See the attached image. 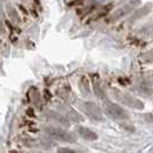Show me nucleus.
<instances>
[{"instance_id": "nucleus-13", "label": "nucleus", "mask_w": 153, "mask_h": 153, "mask_svg": "<svg viewBox=\"0 0 153 153\" xmlns=\"http://www.w3.org/2000/svg\"><path fill=\"white\" fill-rule=\"evenodd\" d=\"M151 5H149L147 6V8H140L139 10H138V13L137 14H135V16H134V19H139V17H142V16L144 15V14H146V13H149L150 12V9H151V7H150Z\"/></svg>"}, {"instance_id": "nucleus-5", "label": "nucleus", "mask_w": 153, "mask_h": 153, "mask_svg": "<svg viewBox=\"0 0 153 153\" xmlns=\"http://www.w3.org/2000/svg\"><path fill=\"white\" fill-rule=\"evenodd\" d=\"M83 108H84L85 113L89 115L91 119L96 120V121H102L104 117H102V114H101V111L99 109V107L94 104V102H91V101H86L83 105Z\"/></svg>"}, {"instance_id": "nucleus-12", "label": "nucleus", "mask_w": 153, "mask_h": 153, "mask_svg": "<svg viewBox=\"0 0 153 153\" xmlns=\"http://www.w3.org/2000/svg\"><path fill=\"white\" fill-rule=\"evenodd\" d=\"M28 97H29V99H30L31 102H38L39 100V93L37 91V89L36 88H31L30 91L28 92Z\"/></svg>"}, {"instance_id": "nucleus-3", "label": "nucleus", "mask_w": 153, "mask_h": 153, "mask_svg": "<svg viewBox=\"0 0 153 153\" xmlns=\"http://www.w3.org/2000/svg\"><path fill=\"white\" fill-rule=\"evenodd\" d=\"M105 112L108 116H111L114 120H128L129 119V114L127 113V111L120 105L112 102V101H107L105 104Z\"/></svg>"}, {"instance_id": "nucleus-2", "label": "nucleus", "mask_w": 153, "mask_h": 153, "mask_svg": "<svg viewBox=\"0 0 153 153\" xmlns=\"http://www.w3.org/2000/svg\"><path fill=\"white\" fill-rule=\"evenodd\" d=\"M114 96L120 100L122 104H124L126 106L134 109H143L144 108V102L142 100L137 99L135 96H132L130 93L127 92H121V91H115L114 90Z\"/></svg>"}, {"instance_id": "nucleus-4", "label": "nucleus", "mask_w": 153, "mask_h": 153, "mask_svg": "<svg viewBox=\"0 0 153 153\" xmlns=\"http://www.w3.org/2000/svg\"><path fill=\"white\" fill-rule=\"evenodd\" d=\"M139 4H140V1H139V0H132V1H130V2H128V4L123 5L122 7H120L117 10H115L114 13H113V15H112V20H113V21H116V20H120V19L123 17V16L130 14L131 12L137 7Z\"/></svg>"}, {"instance_id": "nucleus-6", "label": "nucleus", "mask_w": 153, "mask_h": 153, "mask_svg": "<svg viewBox=\"0 0 153 153\" xmlns=\"http://www.w3.org/2000/svg\"><path fill=\"white\" fill-rule=\"evenodd\" d=\"M46 116H47L51 121L58 123V124H60V126H63V127H69V124H70V121H69L68 119H67L66 116H63L62 114H60V113H58V112L47 111V112H46Z\"/></svg>"}, {"instance_id": "nucleus-10", "label": "nucleus", "mask_w": 153, "mask_h": 153, "mask_svg": "<svg viewBox=\"0 0 153 153\" xmlns=\"http://www.w3.org/2000/svg\"><path fill=\"white\" fill-rule=\"evenodd\" d=\"M67 119L68 120H71L73 122H81L82 120H83V117H82V115L79 114V113H77L76 111H74V109H69L68 113H67Z\"/></svg>"}, {"instance_id": "nucleus-1", "label": "nucleus", "mask_w": 153, "mask_h": 153, "mask_svg": "<svg viewBox=\"0 0 153 153\" xmlns=\"http://www.w3.org/2000/svg\"><path fill=\"white\" fill-rule=\"evenodd\" d=\"M45 134L50 137L54 138L56 140H60V142H63V143H75L77 140V137L69 132V131L65 130L62 128H58V127H45Z\"/></svg>"}, {"instance_id": "nucleus-15", "label": "nucleus", "mask_w": 153, "mask_h": 153, "mask_svg": "<svg viewBox=\"0 0 153 153\" xmlns=\"http://www.w3.org/2000/svg\"><path fill=\"white\" fill-rule=\"evenodd\" d=\"M58 151H59V152H75V151H74V150H71V149H59V150H58Z\"/></svg>"}, {"instance_id": "nucleus-11", "label": "nucleus", "mask_w": 153, "mask_h": 153, "mask_svg": "<svg viewBox=\"0 0 153 153\" xmlns=\"http://www.w3.org/2000/svg\"><path fill=\"white\" fill-rule=\"evenodd\" d=\"M93 90L96 96L99 98V99H106V93L102 90V88L100 86V84H98L96 81H93Z\"/></svg>"}, {"instance_id": "nucleus-7", "label": "nucleus", "mask_w": 153, "mask_h": 153, "mask_svg": "<svg viewBox=\"0 0 153 153\" xmlns=\"http://www.w3.org/2000/svg\"><path fill=\"white\" fill-rule=\"evenodd\" d=\"M76 131L83 139H86V140H97L98 139V135L94 131H92L91 129L86 128V127L78 126L76 128Z\"/></svg>"}, {"instance_id": "nucleus-8", "label": "nucleus", "mask_w": 153, "mask_h": 153, "mask_svg": "<svg viewBox=\"0 0 153 153\" xmlns=\"http://www.w3.org/2000/svg\"><path fill=\"white\" fill-rule=\"evenodd\" d=\"M6 10H7V14L9 15L10 17V20L13 21L14 23H19L20 22V16L17 14V12H16V9L13 6H10V5H7V7H6Z\"/></svg>"}, {"instance_id": "nucleus-14", "label": "nucleus", "mask_w": 153, "mask_h": 153, "mask_svg": "<svg viewBox=\"0 0 153 153\" xmlns=\"http://www.w3.org/2000/svg\"><path fill=\"white\" fill-rule=\"evenodd\" d=\"M5 27H4V23H2V21L0 20V35H2V33H5Z\"/></svg>"}, {"instance_id": "nucleus-9", "label": "nucleus", "mask_w": 153, "mask_h": 153, "mask_svg": "<svg viewBox=\"0 0 153 153\" xmlns=\"http://www.w3.org/2000/svg\"><path fill=\"white\" fill-rule=\"evenodd\" d=\"M79 88L83 92V94L88 96L90 94V85H89V81L85 76H83L81 79H79Z\"/></svg>"}]
</instances>
